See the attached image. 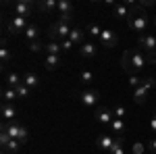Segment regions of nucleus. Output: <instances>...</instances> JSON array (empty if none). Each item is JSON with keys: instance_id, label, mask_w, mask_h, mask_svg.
Instances as JSON below:
<instances>
[{"instance_id": "f257e3e1", "label": "nucleus", "mask_w": 156, "mask_h": 154, "mask_svg": "<svg viewBox=\"0 0 156 154\" xmlns=\"http://www.w3.org/2000/svg\"><path fill=\"white\" fill-rule=\"evenodd\" d=\"M146 63H148V54L142 48H137V50H127L123 54L121 67H123V71L127 73V75H137L146 67Z\"/></svg>"}, {"instance_id": "f03ea898", "label": "nucleus", "mask_w": 156, "mask_h": 154, "mask_svg": "<svg viewBox=\"0 0 156 154\" xmlns=\"http://www.w3.org/2000/svg\"><path fill=\"white\" fill-rule=\"evenodd\" d=\"M2 129L6 131L12 140H19L21 144L29 142V131L25 129L23 125H19L17 121H2Z\"/></svg>"}, {"instance_id": "7ed1b4c3", "label": "nucleus", "mask_w": 156, "mask_h": 154, "mask_svg": "<svg viewBox=\"0 0 156 154\" xmlns=\"http://www.w3.org/2000/svg\"><path fill=\"white\" fill-rule=\"evenodd\" d=\"M71 25L69 23H60V21H56V23H52L50 25V29H48V38H50V42H62V40H69V36H71Z\"/></svg>"}, {"instance_id": "20e7f679", "label": "nucleus", "mask_w": 156, "mask_h": 154, "mask_svg": "<svg viewBox=\"0 0 156 154\" xmlns=\"http://www.w3.org/2000/svg\"><path fill=\"white\" fill-rule=\"evenodd\" d=\"M27 27H29L27 17H19V15H15V17H11V19L6 21V34H9V36L25 34V29H27Z\"/></svg>"}, {"instance_id": "39448f33", "label": "nucleus", "mask_w": 156, "mask_h": 154, "mask_svg": "<svg viewBox=\"0 0 156 154\" xmlns=\"http://www.w3.org/2000/svg\"><path fill=\"white\" fill-rule=\"evenodd\" d=\"M98 100H100V94H98V90H83L81 94H79V104L85 108H98Z\"/></svg>"}, {"instance_id": "423d86ee", "label": "nucleus", "mask_w": 156, "mask_h": 154, "mask_svg": "<svg viewBox=\"0 0 156 154\" xmlns=\"http://www.w3.org/2000/svg\"><path fill=\"white\" fill-rule=\"evenodd\" d=\"M148 21H150V19H148V15L142 11L140 15H135L133 19H129V29L135 31V34H142V36H144L146 27H148Z\"/></svg>"}, {"instance_id": "0eeeda50", "label": "nucleus", "mask_w": 156, "mask_h": 154, "mask_svg": "<svg viewBox=\"0 0 156 154\" xmlns=\"http://www.w3.org/2000/svg\"><path fill=\"white\" fill-rule=\"evenodd\" d=\"M34 6L36 4L31 0H17L12 4V11H15V15H19V17H29L31 11H34Z\"/></svg>"}, {"instance_id": "6e6552de", "label": "nucleus", "mask_w": 156, "mask_h": 154, "mask_svg": "<svg viewBox=\"0 0 156 154\" xmlns=\"http://www.w3.org/2000/svg\"><path fill=\"white\" fill-rule=\"evenodd\" d=\"M94 117H96V121L100 123V125H110L112 119H115V115H112V110H108V108L98 106L96 113H94Z\"/></svg>"}, {"instance_id": "1a4fd4ad", "label": "nucleus", "mask_w": 156, "mask_h": 154, "mask_svg": "<svg viewBox=\"0 0 156 154\" xmlns=\"http://www.w3.org/2000/svg\"><path fill=\"white\" fill-rule=\"evenodd\" d=\"M100 44H102L104 48H115L117 44H119V38H117L115 31L104 29V31H102V36H100Z\"/></svg>"}, {"instance_id": "9d476101", "label": "nucleus", "mask_w": 156, "mask_h": 154, "mask_svg": "<svg viewBox=\"0 0 156 154\" xmlns=\"http://www.w3.org/2000/svg\"><path fill=\"white\" fill-rule=\"evenodd\" d=\"M96 54H98L96 44H92V42H85V44L79 46V56H81V59H94Z\"/></svg>"}, {"instance_id": "9b49d317", "label": "nucleus", "mask_w": 156, "mask_h": 154, "mask_svg": "<svg viewBox=\"0 0 156 154\" xmlns=\"http://www.w3.org/2000/svg\"><path fill=\"white\" fill-rule=\"evenodd\" d=\"M37 9L42 13H48L50 15V13H54L58 9V0H40L37 2Z\"/></svg>"}, {"instance_id": "f8f14e48", "label": "nucleus", "mask_w": 156, "mask_h": 154, "mask_svg": "<svg viewBox=\"0 0 156 154\" xmlns=\"http://www.w3.org/2000/svg\"><path fill=\"white\" fill-rule=\"evenodd\" d=\"M112 144H115L112 133H102V135L98 138V148H100V150H110V148H112Z\"/></svg>"}, {"instance_id": "ddd939ff", "label": "nucleus", "mask_w": 156, "mask_h": 154, "mask_svg": "<svg viewBox=\"0 0 156 154\" xmlns=\"http://www.w3.org/2000/svg\"><path fill=\"white\" fill-rule=\"evenodd\" d=\"M12 60V52L6 48V44L2 42V48H0V63H2V71H6V67H9V63Z\"/></svg>"}, {"instance_id": "4468645a", "label": "nucleus", "mask_w": 156, "mask_h": 154, "mask_svg": "<svg viewBox=\"0 0 156 154\" xmlns=\"http://www.w3.org/2000/svg\"><path fill=\"white\" fill-rule=\"evenodd\" d=\"M0 113H2V121H15V117H17L15 106H12V104H6V102H2Z\"/></svg>"}, {"instance_id": "2eb2a0df", "label": "nucleus", "mask_w": 156, "mask_h": 154, "mask_svg": "<svg viewBox=\"0 0 156 154\" xmlns=\"http://www.w3.org/2000/svg\"><path fill=\"white\" fill-rule=\"evenodd\" d=\"M69 40H71L73 44H85V29H79V27H73L71 29V36H69Z\"/></svg>"}, {"instance_id": "dca6fc26", "label": "nucleus", "mask_w": 156, "mask_h": 154, "mask_svg": "<svg viewBox=\"0 0 156 154\" xmlns=\"http://www.w3.org/2000/svg\"><path fill=\"white\" fill-rule=\"evenodd\" d=\"M6 85L9 88H12V90H17L19 85H23V77L19 75V73H6Z\"/></svg>"}, {"instance_id": "f3484780", "label": "nucleus", "mask_w": 156, "mask_h": 154, "mask_svg": "<svg viewBox=\"0 0 156 154\" xmlns=\"http://www.w3.org/2000/svg\"><path fill=\"white\" fill-rule=\"evenodd\" d=\"M110 131L117 135V138H123V133H125V121L123 119H112V123L108 125Z\"/></svg>"}, {"instance_id": "a211bd4d", "label": "nucleus", "mask_w": 156, "mask_h": 154, "mask_svg": "<svg viewBox=\"0 0 156 154\" xmlns=\"http://www.w3.org/2000/svg\"><path fill=\"white\" fill-rule=\"evenodd\" d=\"M148 92H150V90H146L144 85L135 88V90H133V100H135V104H144L146 100H148Z\"/></svg>"}, {"instance_id": "6ab92c4d", "label": "nucleus", "mask_w": 156, "mask_h": 154, "mask_svg": "<svg viewBox=\"0 0 156 154\" xmlns=\"http://www.w3.org/2000/svg\"><path fill=\"white\" fill-rule=\"evenodd\" d=\"M25 38H27V42L31 44V42H37V38H40V27L36 23H29V27L25 29Z\"/></svg>"}, {"instance_id": "aec40b11", "label": "nucleus", "mask_w": 156, "mask_h": 154, "mask_svg": "<svg viewBox=\"0 0 156 154\" xmlns=\"http://www.w3.org/2000/svg\"><path fill=\"white\" fill-rule=\"evenodd\" d=\"M23 83L29 88V90H34V88L40 85V77H37L34 71H27V73H25V77H23Z\"/></svg>"}, {"instance_id": "412c9836", "label": "nucleus", "mask_w": 156, "mask_h": 154, "mask_svg": "<svg viewBox=\"0 0 156 154\" xmlns=\"http://www.w3.org/2000/svg\"><path fill=\"white\" fill-rule=\"evenodd\" d=\"M44 67H46L48 71L58 69V67H60V56H50V54H46V59H44Z\"/></svg>"}, {"instance_id": "4be33fe9", "label": "nucleus", "mask_w": 156, "mask_h": 154, "mask_svg": "<svg viewBox=\"0 0 156 154\" xmlns=\"http://www.w3.org/2000/svg\"><path fill=\"white\" fill-rule=\"evenodd\" d=\"M44 50H46V54H50V56H60V52H62V48H60L58 42H48V44L44 46Z\"/></svg>"}, {"instance_id": "5701e85b", "label": "nucleus", "mask_w": 156, "mask_h": 154, "mask_svg": "<svg viewBox=\"0 0 156 154\" xmlns=\"http://www.w3.org/2000/svg\"><path fill=\"white\" fill-rule=\"evenodd\" d=\"M17 98H19V96H17V90H12L9 85L2 90V100H4L6 104H12V100H17Z\"/></svg>"}, {"instance_id": "b1692460", "label": "nucleus", "mask_w": 156, "mask_h": 154, "mask_svg": "<svg viewBox=\"0 0 156 154\" xmlns=\"http://www.w3.org/2000/svg\"><path fill=\"white\" fill-rule=\"evenodd\" d=\"M58 15H73V4L71 0H58Z\"/></svg>"}, {"instance_id": "393cba45", "label": "nucleus", "mask_w": 156, "mask_h": 154, "mask_svg": "<svg viewBox=\"0 0 156 154\" xmlns=\"http://www.w3.org/2000/svg\"><path fill=\"white\" fill-rule=\"evenodd\" d=\"M102 31H104V29H102L100 25H96V23H90V25H87V29H85V34H87V36L98 38V40H100V36H102Z\"/></svg>"}, {"instance_id": "a878e982", "label": "nucleus", "mask_w": 156, "mask_h": 154, "mask_svg": "<svg viewBox=\"0 0 156 154\" xmlns=\"http://www.w3.org/2000/svg\"><path fill=\"white\" fill-rule=\"evenodd\" d=\"M21 146H23V144L19 142V140H11V142H9L6 146H4V148H2V150H6L9 154H17L19 150H21Z\"/></svg>"}, {"instance_id": "bb28decb", "label": "nucleus", "mask_w": 156, "mask_h": 154, "mask_svg": "<svg viewBox=\"0 0 156 154\" xmlns=\"http://www.w3.org/2000/svg\"><path fill=\"white\" fill-rule=\"evenodd\" d=\"M108 152L110 154H123V138H115V144H112V148Z\"/></svg>"}, {"instance_id": "cd10ccee", "label": "nucleus", "mask_w": 156, "mask_h": 154, "mask_svg": "<svg viewBox=\"0 0 156 154\" xmlns=\"http://www.w3.org/2000/svg\"><path fill=\"white\" fill-rule=\"evenodd\" d=\"M79 81H81V83H94V73L87 71V69L81 71V73H79Z\"/></svg>"}, {"instance_id": "c85d7f7f", "label": "nucleus", "mask_w": 156, "mask_h": 154, "mask_svg": "<svg viewBox=\"0 0 156 154\" xmlns=\"http://www.w3.org/2000/svg\"><path fill=\"white\" fill-rule=\"evenodd\" d=\"M112 115H115V119H125L127 117V108L121 106V104H117V106L112 108Z\"/></svg>"}, {"instance_id": "c756f323", "label": "nucleus", "mask_w": 156, "mask_h": 154, "mask_svg": "<svg viewBox=\"0 0 156 154\" xmlns=\"http://www.w3.org/2000/svg\"><path fill=\"white\" fill-rule=\"evenodd\" d=\"M17 96H19V98H29V88H27V85H19V88H17Z\"/></svg>"}, {"instance_id": "7c9ffc66", "label": "nucleus", "mask_w": 156, "mask_h": 154, "mask_svg": "<svg viewBox=\"0 0 156 154\" xmlns=\"http://www.w3.org/2000/svg\"><path fill=\"white\" fill-rule=\"evenodd\" d=\"M129 85H131V88H140V85H142V79H140L137 75H129Z\"/></svg>"}, {"instance_id": "2f4dec72", "label": "nucleus", "mask_w": 156, "mask_h": 154, "mask_svg": "<svg viewBox=\"0 0 156 154\" xmlns=\"http://www.w3.org/2000/svg\"><path fill=\"white\" fill-rule=\"evenodd\" d=\"M11 140H12V138H11V135H9V133H6L4 129H2V133H0V144H2V148H4L6 144L11 142Z\"/></svg>"}, {"instance_id": "473e14b6", "label": "nucleus", "mask_w": 156, "mask_h": 154, "mask_svg": "<svg viewBox=\"0 0 156 154\" xmlns=\"http://www.w3.org/2000/svg\"><path fill=\"white\" fill-rule=\"evenodd\" d=\"M73 46H75V44H73L71 40H62V42H60V48H62V52H67V50H71Z\"/></svg>"}, {"instance_id": "72a5a7b5", "label": "nucleus", "mask_w": 156, "mask_h": 154, "mask_svg": "<svg viewBox=\"0 0 156 154\" xmlns=\"http://www.w3.org/2000/svg\"><path fill=\"white\" fill-rule=\"evenodd\" d=\"M29 50H31V52H40V50H44V46H42L40 40H37V42H31V44H29Z\"/></svg>"}, {"instance_id": "f704fd0d", "label": "nucleus", "mask_w": 156, "mask_h": 154, "mask_svg": "<svg viewBox=\"0 0 156 154\" xmlns=\"http://www.w3.org/2000/svg\"><path fill=\"white\" fill-rule=\"evenodd\" d=\"M58 21H60V23H69V25H71L73 15H58Z\"/></svg>"}, {"instance_id": "c9c22d12", "label": "nucleus", "mask_w": 156, "mask_h": 154, "mask_svg": "<svg viewBox=\"0 0 156 154\" xmlns=\"http://www.w3.org/2000/svg\"><path fill=\"white\" fill-rule=\"evenodd\" d=\"M154 4H156L154 0H142V2H140L142 9H150V6H154Z\"/></svg>"}, {"instance_id": "e433bc0d", "label": "nucleus", "mask_w": 156, "mask_h": 154, "mask_svg": "<svg viewBox=\"0 0 156 154\" xmlns=\"http://www.w3.org/2000/svg\"><path fill=\"white\" fill-rule=\"evenodd\" d=\"M133 154H144V144H135L133 146Z\"/></svg>"}, {"instance_id": "4c0bfd02", "label": "nucleus", "mask_w": 156, "mask_h": 154, "mask_svg": "<svg viewBox=\"0 0 156 154\" xmlns=\"http://www.w3.org/2000/svg\"><path fill=\"white\" fill-rule=\"evenodd\" d=\"M150 131H152V133H156V115L150 119Z\"/></svg>"}, {"instance_id": "58836bf2", "label": "nucleus", "mask_w": 156, "mask_h": 154, "mask_svg": "<svg viewBox=\"0 0 156 154\" xmlns=\"http://www.w3.org/2000/svg\"><path fill=\"white\" fill-rule=\"evenodd\" d=\"M148 148H150V150H152V152L156 154V140H152V142L148 144Z\"/></svg>"}, {"instance_id": "ea45409f", "label": "nucleus", "mask_w": 156, "mask_h": 154, "mask_svg": "<svg viewBox=\"0 0 156 154\" xmlns=\"http://www.w3.org/2000/svg\"><path fill=\"white\" fill-rule=\"evenodd\" d=\"M2 154H9V152H6V150H4V152H2Z\"/></svg>"}, {"instance_id": "a19ab883", "label": "nucleus", "mask_w": 156, "mask_h": 154, "mask_svg": "<svg viewBox=\"0 0 156 154\" xmlns=\"http://www.w3.org/2000/svg\"><path fill=\"white\" fill-rule=\"evenodd\" d=\"M154 23H156V17H154Z\"/></svg>"}]
</instances>
